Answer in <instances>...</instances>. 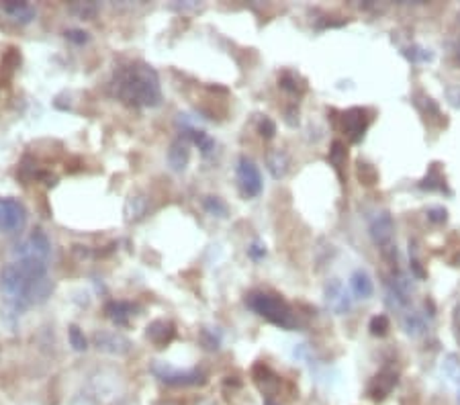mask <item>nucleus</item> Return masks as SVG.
Here are the masks:
<instances>
[{
	"label": "nucleus",
	"instance_id": "nucleus-1",
	"mask_svg": "<svg viewBox=\"0 0 460 405\" xmlns=\"http://www.w3.org/2000/svg\"><path fill=\"white\" fill-rule=\"evenodd\" d=\"M53 291L47 274V262L37 258H21L0 269V295L6 314L19 317L33 305L46 303Z\"/></svg>",
	"mask_w": 460,
	"mask_h": 405
},
{
	"label": "nucleus",
	"instance_id": "nucleus-2",
	"mask_svg": "<svg viewBox=\"0 0 460 405\" xmlns=\"http://www.w3.org/2000/svg\"><path fill=\"white\" fill-rule=\"evenodd\" d=\"M113 90L115 96L129 106L152 109L162 103L158 72L143 61H131L117 68L113 76Z\"/></svg>",
	"mask_w": 460,
	"mask_h": 405
},
{
	"label": "nucleus",
	"instance_id": "nucleus-3",
	"mask_svg": "<svg viewBox=\"0 0 460 405\" xmlns=\"http://www.w3.org/2000/svg\"><path fill=\"white\" fill-rule=\"evenodd\" d=\"M247 307L254 309L256 314L262 315L264 319H268L270 324H275L282 330H292L297 328V315L292 314L291 305L285 299L270 295V293H252L247 295Z\"/></svg>",
	"mask_w": 460,
	"mask_h": 405
},
{
	"label": "nucleus",
	"instance_id": "nucleus-4",
	"mask_svg": "<svg viewBox=\"0 0 460 405\" xmlns=\"http://www.w3.org/2000/svg\"><path fill=\"white\" fill-rule=\"evenodd\" d=\"M27 225V209L21 201L11 196H0V231L19 234Z\"/></svg>",
	"mask_w": 460,
	"mask_h": 405
},
{
	"label": "nucleus",
	"instance_id": "nucleus-5",
	"mask_svg": "<svg viewBox=\"0 0 460 405\" xmlns=\"http://www.w3.org/2000/svg\"><path fill=\"white\" fill-rule=\"evenodd\" d=\"M153 375L158 376L162 383L166 385H174V387H190V385H200L205 383V375L199 369H190V371H178L174 366H170L166 362H158L153 364Z\"/></svg>",
	"mask_w": 460,
	"mask_h": 405
},
{
	"label": "nucleus",
	"instance_id": "nucleus-6",
	"mask_svg": "<svg viewBox=\"0 0 460 405\" xmlns=\"http://www.w3.org/2000/svg\"><path fill=\"white\" fill-rule=\"evenodd\" d=\"M13 256H15V260H21V258H37V260L49 262V256H51L49 238H47L41 229H35V231H31L29 238H25V240L16 244L15 250H13Z\"/></svg>",
	"mask_w": 460,
	"mask_h": 405
},
{
	"label": "nucleus",
	"instance_id": "nucleus-7",
	"mask_svg": "<svg viewBox=\"0 0 460 405\" xmlns=\"http://www.w3.org/2000/svg\"><path fill=\"white\" fill-rule=\"evenodd\" d=\"M237 184H240L242 195L247 199H254L262 193L260 170L250 158H240V162H237Z\"/></svg>",
	"mask_w": 460,
	"mask_h": 405
},
{
	"label": "nucleus",
	"instance_id": "nucleus-8",
	"mask_svg": "<svg viewBox=\"0 0 460 405\" xmlns=\"http://www.w3.org/2000/svg\"><path fill=\"white\" fill-rule=\"evenodd\" d=\"M393 231H395V225L389 211H381L370 219V238L377 246L389 248V244L393 240Z\"/></svg>",
	"mask_w": 460,
	"mask_h": 405
},
{
	"label": "nucleus",
	"instance_id": "nucleus-9",
	"mask_svg": "<svg viewBox=\"0 0 460 405\" xmlns=\"http://www.w3.org/2000/svg\"><path fill=\"white\" fill-rule=\"evenodd\" d=\"M344 131L346 135L350 137V141L354 144H358L360 139H362V135L367 131L368 127V117H367V111L364 109H358V106H354L350 111H346L344 113Z\"/></svg>",
	"mask_w": 460,
	"mask_h": 405
},
{
	"label": "nucleus",
	"instance_id": "nucleus-10",
	"mask_svg": "<svg viewBox=\"0 0 460 405\" xmlns=\"http://www.w3.org/2000/svg\"><path fill=\"white\" fill-rule=\"evenodd\" d=\"M94 344L98 350L108 352V354H127L129 352V340L123 338L121 334L117 331H103V334H96L94 336Z\"/></svg>",
	"mask_w": 460,
	"mask_h": 405
},
{
	"label": "nucleus",
	"instance_id": "nucleus-11",
	"mask_svg": "<svg viewBox=\"0 0 460 405\" xmlns=\"http://www.w3.org/2000/svg\"><path fill=\"white\" fill-rule=\"evenodd\" d=\"M395 385H397V373L391 371V369H384V371H381L379 375H374V379L370 381V385H368V395H370L372 399L381 401L391 391L395 389Z\"/></svg>",
	"mask_w": 460,
	"mask_h": 405
},
{
	"label": "nucleus",
	"instance_id": "nucleus-12",
	"mask_svg": "<svg viewBox=\"0 0 460 405\" xmlns=\"http://www.w3.org/2000/svg\"><path fill=\"white\" fill-rule=\"evenodd\" d=\"M325 301H327V305L336 314H346L352 307V301L348 297V291H346V286L342 285L339 281H332L329 285L325 286Z\"/></svg>",
	"mask_w": 460,
	"mask_h": 405
},
{
	"label": "nucleus",
	"instance_id": "nucleus-13",
	"mask_svg": "<svg viewBox=\"0 0 460 405\" xmlns=\"http://www.w3.org/2000/svg\"><path fill=\"white\" fill-rule=\"evenodd\" d=\"M190 158V139L186 135H180L178 139L172 141L168 150V164L174 172H183Z\"/></svg>",
	"mask_w": 460,
	"mask_h": 405
},
{
	"label": "nucleus",
	"instance_id": "nucleus-14",
	"mask_svg": "<svg viewBox=\"0 0 460 405\" xmlns=\"http://www.w3.org/2000/svg\"><path fill=\"white\" fill-rule=\"evenodd\" d=\"M136 311V305L129 303V301H108L107 307H105V314L107 317L115 324V326H129V319L133 317Z\"/></svg>",
	"mask_w": 460,
	"mask_h": 405
},
{
	"label": "nucleus",
	"instance_id": "nucleus-15",
	"mask_svg": "<svg viewBox=\"0 0 460 405\" xmlns=\"http://www.w3.org/2000/svg\"><path fill=\"white\" fill-rule=\"evenodd\" d=\"M0 9L11 21H15L19 25H27L37 16V11L31 6L29 2H4Z\"/></svg>",
	"mask_w": 460,
	"mask_h": 405
},
{
	"label": "nucleus",
	"instance_id": "nucleus-16",
	"mask_svg": "<svg viewBox=\"0 0 460 405\" xmlns=\"http://www.w3.org/2000/svg\"><path fill=\"white\" fill-rule=\"evenodd\" d=\"M174 336H176V330L166 319H158V321H153L152 326H148V338L160 348L168 346L174 340Z\"/></svg>",
	"mask_w": 460,
	"mask_h": 405
},
{
	"label": "nucleus",
	"instance_id": "nucleus-17",
	"mask_svg": "<svg viewBox=\"0 0 460 405\" xmlns=\"http://www.w3.org/2000/svg\"><path fill=\"white\" fill-rule=\"evenodd\" d=\"M183 135H186V137H188V139L199 148L203 156H211V154L215 151V139L211 137V135L207 134V131H203V129H195V127H190V125L186 123L183 129Z\"/></svg>",
	"mask_w": 460,
	"mask_h": 405
},
{
	"label": "nucleus",
	"instance_id": "nucleus-18",
	"mask_svg": "<svg viewBox=\"0 0 460 405\" xmlns=\"http://www.w3.org/2000/svg\"><path fill=\"white\" fill-rule=\"evenodd\" d=\"M350 289L358 299H368L372 297V281H370V274L367 270H354L352 276H350Z\"/></svg>",
	"mask_w": 460,
	"mask_h": 405
},
{
	"label": "nucleus",
	"instance_id": "nucleus-19",
	"mask_svg": "<svg viewBox=\"0 0 460 405\" xmlns=\"http://www.w3.org/2000/svg\"><path fill=\"white\" fill-rule=\"evenodd\" d=\"M268 170H270V174H272L276 180L282 179V176L287 174V170H289V160H287V156H285L282 151H272V154L268 156Z\"/></svg>",
	"mask_w": 460,
	"mask_h": 405
},
{
	"label": "nucleus",
	"instance_id": "nucleus-20",
	"mask_svg": "<svg viewBox=\"0 0 460 405\" xmlns=\"http://www.w3.org/2000/svg\"><path fill=\"white\" fill-rule=\"evenodd\" d=\"M278 84H280V89H285L287 92H291V94H301L307 89L305 80H301L299 74H295V72H285V74L278 78Z\"/></svg>",
	"mask_w": 460,
	"mask_h": 405
},
{
	"label": "nucleus",
	"instance_id": "nucleus-21",
	"mask_svg": "<svg viewBox=\"0 0 460 405\" xmlns=\"http://www.w3.org/2000/svg\"><path fill=\"white\" fill-rule=\"evenodd\" d=\"M419 186H421V189H428V191H444L446 182H444V176L440 174L438 164H431L429 172L426 174V179L419 182Z\"/></svg>",
	"mask_w": 460,
	"mask_h": 405
},
{
	"label": "nucleus",
	"instance_id": "nucleus-22",
	"mask_svg": "<svg viewBox=\"0 0 460 405\" xmlns=\"http://www.w3.org/2000/svg\"><path fill=\"white\" fill-rule=\"evenodd\" d=\"M203 207L213 217H228V205L219 196H205L203 199Z\"/></svg>",
	"mask_w": 460,
	"mask_h": 405
},
{
	"label": "nucleus",
	"instance_id": "nucleus-23",
	"mask_svg": "<svg viewBox=\"0 0 460 405\" xmlns=\"http://www.w3.org/2000/svg\"><path fill=\"white\" fill-rule=\"evenodd\" d=\"M403 328L409 336H419V334L426 331V321L417 314H407L403 317Z\"/></svg>",
	"mask_w": 460,
	"mask_h": 405
},
{
	"label": "nucleus",
	"instance_id": "nucleus-24",
	"mask_svg": "<svg viewBox=\"0 0 460 405\" xmlns=\"http://www.w3.org/2000/svg\"><path fill=\"white\" fill-rule=\"evenodd\" d=\"M68 338H70V346H72L76 352H84V350L88 348V342H86L84 334H82V330H80L78 326H70Z\"/></svg>",
	"mask_w": 460,
	"mask_h": 405
},
{
	"label": "nucleus",
	"instance_id": "nucleus-25",
	"mask_svg": "<svg viewBox=\"0 0 460 405\" xmlns=\"http://www.w3.org/2000/svg\"><path fill=\"white\" fill-rule=\"evenodd\" d=\"M368 330L372 336H384L389 331V317L387 315H374L368 324Z\"/></svg>",
	"mask_w": 460,
	"mask_h": 405
},
{
	"label": "nucleus",
	"instance_id": "nucleus-26",
	"mask_svg": "<svg viewBox=\"0 0 460 405\" xmlns=\"http://www.w3.org/2000/svg\"><path fill=\"white\" fill-rule=\"evenodd\" d=\"M329 160H332V164L336 166V170L339 172L344 160H346V148H344L342 141H334V146H332V150H329Z\"/></svg>",
	"mask_w": 460,
	"mask_h": 405
},
{
	"label": "nucleus",
	"instance_id": "nucleus-27",
	"mask_svg": "<svg viewBox=\"0 0 460 405\" xmlns=\"http://www.w3.org/2000/svg\"><path fill=\"white\" fill-rule=\"evenodd\" d=\"M358 179L362 180L364 184H374L377 182V170L367 162H360L358 164Z\"/></svg>",
	"mask_w": 460,
	"mask_h": 405
},
{
	"label": "nucleus",
	"instance_id": "nucleus-28",
	"mask_svg": "<svg viewBox=\"0 0 460 405\" xmlns=\"http://www.w3.org/2000/svg\"><path fill=\"white\" fill-rule=\"evenodd\" d=\"M258 134H260L264 139H272L276 134L275 121L270 119V117H262L260 123H258Z\"/></svg>",
	"mask_w": 460,
	"mask_h": 405
},
{
	"label": "nucleus",
	"instance_id": "nucleus-29",
	"mask_svg": "<svg viewBox=\"0 0 460 405\" xmlns=\"http://www.w3.org/2000/svg\"><path fill=\"white\" fill-rule=\"evenodd\" d=\"M403 54L409 58L412 61H428L431 60V54H428L426 49H421V47H417V45H414V47H407V49H403Z\"/></svg>",
	"mask_w": 460,
	"mask_h": 405
},
{
	"label": "nucleus",
	"instance_id": "nucleus-30",
	"mask_svg": "<svg viewBox=\"0 0 460 405\" xmlns=\"http://www.w3.org/2000/svg\"><path fill=\"white\" fill-rule=\"evenodd\" d=\"M72 13H76L80 19H92V16L96 15V4H92V2L74 4V6H72Z\"/></svg>",
	"mask_w": 460,
	"mask_h": 405
},
{
	"label": "nucleus",
	"instance_id": "nucleus-31",
	"mask_svg": "<svg viewBox=\"0 0 460 405\" xmlns=\"http://www.w3.org/2000/svg\"><path fill=\"white\" fill-rule=\"evenodd\" d=\"M66 39H68V41H72V44H76V45H84V44H88L91 35L82 29H68L66 31Z\"/></svg>",
	"mask_w": 460,
	"mask_h": 405
},
{
	"label": "nucleus",
	"instance_id": "nucleus-32",
	"mask_svg": "<svg viewBox=\"0 0 460 405\" xmlns=\"http://www.w3.org/2000/svg\"><path fill=\"white\" fill-rule=\"evenodd\" d=\"M428 219L431 224H444L448 219V211L444 207H431L428 209Z\"/></svg>",
	"mask_w": 460,
	"mask_h": 405
},
{
	"label": "nucleus",
	"instance_id": "nucleus-33",
	"mask_svg": "<svg viewBox=\"0 0 460 405\" xmlns=\"http://www.w3.org/2000/svg\"><path fill=\"white\" fill-rule=\"evenodd\" d=\"M247 254H250L252 260H262V258L266 256V246L260 244V241H254V244L247 248Z\"/></svg>",
	"mask_w": 460,
	"mask_h": 405
},
{
	"label": "nucleus",
	"instance_id": "nucleus-34",
	"mask_svg": "<svg viewBox=\"0 0 460 405\" xmlns=\"http://www.w3.org/2000/svg\"><path fill=\"white\" fill-rule=\"evenodd\" d=\"M203 342L209 350H217L219 348V336H215L213 330H203Z\"/></svg>",
	"mask_w": 460,
	"mask_h": 405
},
{
	"label": "nucleus",
	"instance_id": "nucleus-35",
	"mask_svg": "<svg viewBox=\"0 0 460 405\" xmlns=\"http://www.w3.org/2000/svg\"><path fill=\"white\" fill-rule=\"evenodd\" d=\"M412 269H414V272L419 276V279H426V272L421 270V266H419V262H417V260H412Z\"/></svg>",
	"mask_w": 460,
	"mask_h": 405
},
{
	"label": "nucleus",
	"instance_id": "nucleus-36",
	"mask_svg": "<svg viewBox=\"0 0 460 405\" xmlns=\"http://www.w3.org/2000/svg\"><path fill=\"white\" fill-rule=\"evenodd\" d=\"M129 203H131V205H133V203H139V199H131ZM131 205H127V209H131ZM133 213H136V219H138V217H141V213H143V211L138 209V207H133Z\"/></svg>",
	"mask_w": 460,
	"mask_h": 405
},
{
	"label": "nucleus",
	"instance_id": "nucleus-37",
	"mask_svg": "<svg viewBox=\"0 0 460 405\" xmlns=\"http://www.w3.org/2000/svg\"><path fill=\"white\" fill-rule=\"evenodd\" d=\"M459 60H460V47H459Z\"/></svg>",
	"mask_w": 460,
	"mask_h": 405
},
{
	"label": "nucleus",
	"instance_id": "nucleus-38",
	"mask_svg": "<svg viewBox=\"0 0 460 405\" xmlns=\"http://www.w3.org/2000/svg\"><path fill=\"white\" fill-rule=\"evenodd\" d=\"M459 262H460V256H459Z\"/></svg>",
	"mask_w": 460,
	"mask_h": 405
}]
</instances>
